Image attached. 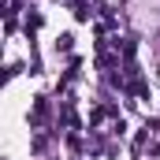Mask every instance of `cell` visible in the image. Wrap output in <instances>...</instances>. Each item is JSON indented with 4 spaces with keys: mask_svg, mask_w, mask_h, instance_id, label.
Returning a JSON list of instances; mask_svg holds the SVG:
<instances>
[{
    "mask_svg": "<svg viewBox=\"0 0 160 160\" xmlns=\"http://www.w3.org/2000/svg\"><path fill=\"white\" fill-rule=\"evenodd\" d=\"M45 116H48V101H45V97H38V104H34V127H38V123H45Z\"/></svg>",
    "mask_w": 160,
    "mask_h": 160,
    "instance_id": "obj_1",
    "label": "cell"
},
{
    "mask_svg": "<svg viewBox=\"0 0 160 160\" xmlns=\"http://www.w3.org/2000/svg\"><path fill=\"white\" fill-rule=\"evenodd\" d=\"M71 41H75V38H71V34H63V38L56 41V48H63V52H67V48H71Z\"/></svg>",
    "mask_w": 160,
    "mask_h": 160,
    "instance_id": "obj_2",
    "label": "cell"
}]
</instances>
